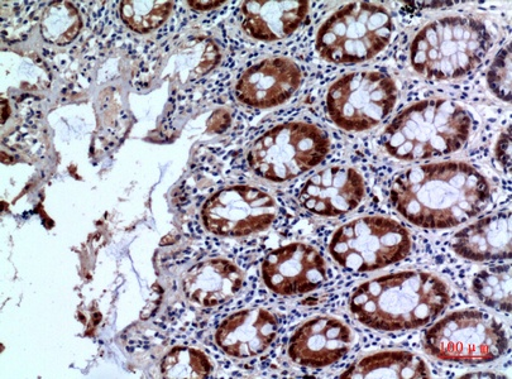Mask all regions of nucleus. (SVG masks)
Returning a JSON list of instances; mask_svg holds the SVG:
<instances>
[{"label":"nucleus","mask_w":512,"mask_h":379,"mask_svg":"<svg viewBox=\"0 0 512 379\" xmlns=\"http://www.w3.org/2000/svg\"><path fill=\"white\" fill-rule=\"evenodd\" d=\"M492 45L494 38L481 19L445 16L416 33L410 46L411 65L429 80H457L473 73Z\"/></svg>","instance_id":"4"},{"label":"nucleus","mask_w":512,"mask_h":379,"mask_svg":"<svg viewBox=\"0 0 512 379\" xmlns=\"http://www.w3.org/2000/svg\"><path fill=\"white\" fill-rule=\"evenodd\" d=\"M262 277L277 295H305L328 281V266L314 247L290 243L267 254L262 263Z\"/></svg>","instance_id":"11"},{"label":"nucleus","mask_w":512,"mask_h":379,"mask_svg":"<svg viewBox=\"0 0 512 379\" xmlns=\"http://www.w3.org/2000/svg\"><path fill=\"white\" fill-rule=\"evenodd\" d=\"M442 278L424 271H404L372 278L353 291L349 309L367 328L396 333L423 328L451 304Z\"/></svg>","instance_id":"2"},{"label":"nucleus","mask_w":512,"mask_h":379,"mask_svg":"<svg viewBox=\"0 0 512 379\" xmlns=\"http://www.w3.org/2000/svg\"><path fill=\"white\" fill-rule=\"evenodd\" d=\"M353 342V331L342 320L315 316L296 329L287 352L299 366L324 368L346 357Z\"/></svg>","instance_id":"13"},{"label":"nucleus","mask_w":512,"mask_h":379,"mask_svg":"<svg viewBox=\"0 0 512 379\" xmlns=\"http://www.w3.org/2000/svg\"><path fill=\"white\" fill-rule=\"evenodd\" d=\"M394 35V22L380 4L351 3L334 12L320 26L317 51L337 65L361 64L384 51Z\"/></svg>","instance_id":"5"},{"label":"nucleus","mask_w":512,"mask_h":379,"mask_svg":"<svg viewBox=\"0 0 512 379\" xmlns=\"http://www.w3.org/2000/svg\"><path fill=\"white\" fill-rule=\"evenodd\" d=\"M424 348L443 362L483 364L496 361L509 348L499 320L483 311H454L427 331Z\"/></svg>","instance_id":"6"},{"label":"nucleus","mask_w":512,"mask_h":379,"mask_svg":"<svg viewBox=\"0 0 512 379\" xmlns=\"http://www.w3.org/2000/svg\"><path fill=\"white\" fill-rule=\"evenodd\" d=\"M472 290L483 305L511 313V266L487 268L477 273Z\"/></svg>","instance_id":"20"},{"label":"nucleus","mask_w":512,"mask_h":379,"mask_svg":"<svg viewBox=\"0 0 512 379\" xmlns=\"http://www.w3.org/2000/svg\"><path fill=\"white\" fill-rule=\"evenodd\" d=\"M161 372L166 378H207L213 372V364L200 350L179 347L162 359Z\"/></svg>","instance_id":"22"},{"label":"nucleus","mask_w":512,"mask_h":379,"mask_svg":"<svg viewBox=\"0 0 512 379\" xmlns=\"http://www.w3.org/2000/svg\"><path fill=\"white\" fill-rule=\"evenodd\" d=\"M301 70L286 57H270L244 71L236 85L239 102L248 107L271 109L287 102L298 91Z\"/></svg>","instance_id":"14"},{"label":"nucleus","mask_w":512,"mask_h":379,"mask_svg":"<svg viewBox=\"0 0 512 379\" xmlns=\"http://www.w3.org/2000/svg\"><path fill=\"white\" fill-rule=\"evenodd\" d=\"M360 172L347 166H330L310 177L301 187L299 201L319 217L336 218L351 213L365 199Z\"/></svg>","instance_id":"12"},{"label":"nucleus","mask_w":512,"mask_h":379,"mask_svg":"<svg viewBox=\"0 0 512 379\" xmlns=\"http://www.w3.org/2000/svg\"><path fill=\"white\" fill-rule=\"evenodd\" d=\"M399 99L391 76L380 71H357L334 81L327 94V113L347 132H365L385 121Z\"/></svg>","instance_id":"9"},{"label":"nucleus","mask_w":512,"mask_h":379,"mask_svg":"<svg viewBox=\"0 0 512 379\" xmlns=\"http://www.w3.org/2000/svg\"><path fill=\"white\" fill-rule=\"evenodd\" d=\"M329 150L330 139L322 128L305 122L284 123L257 139L248 162L262 179L286 182L317 167Z\"/></svg>","instance_id":"7"},{"label":"nucleus","mask_w":512,"mask_h":379,"mask_svg":"<svg viewBox=\"0 0 512 379\" xmlns=\"http://www.w3.org/2000/svg\"><path fill=\"white\" fill-rule=\"evenodd\" d=\"M243 273L228 259L214 258L190 268L183 281L184 294L205 307L224 304L242 290Z\"/></svg>","instance_id":"18"},{"label":"nucleus","mask_w":512,"mask_h":379,"mask_svg":"<svg viewBox=\"0 0 512 379\" xmlns=\"http://www.w3.org/2000/svg\"><path fill=\"white\" fill-rule=\"evenodd\" d=\"M457 256L472 262H495L511 258V215H487L459 230L452 239Z\"/></svg>","instance_id":"16"},{"label":"nucleus","mask_w":512,"mask_h":379,"mask_svg":"<svg viewBox=\"0 0 512 379\" xmlns=\"http://www.w3.org/2000/svg\"><path fill=\"white\" fill-rule=\"evenodd\" d=\"M488 88L502 102H511V43L499 51L487 74Z\"/></svg>","instance_id":"24"},{"label":"nucleus","mask_w":512,"mask_h":379,"mask_svg":"<svg viewBox=\"0 0 512 379\" xmlns=\"http://www.w3.org/2000/svg\"><path fill=\"white\" fill-rule=\"evenodd\" d=\"M224 2H189V6L194 7V9H199V11H209V9H214L222 6Z\"/></svg>","instance_id":"27"},{"label":"nucleus","mask_w":512,"mask_h":379,"mask_svg":"<svg viewBox=\"0 0 512 379\" xmlns=\"http://www.w3.org/2000/svg\"><path fill=\"white\" fill-rule=\"evenodd\" d=\"M473 119L453 100L433 98L411 104L386 128L382 143L391 157L418 162L461 151L471 137Z\"/></svg>","instance_id":"3"},{"label":"nucleus","mask_w":512,"mask_h":379,"mask_svg":"<svg viewBox=\"0 0 512 379\" xmlns=\"http://www.w3.org/2000/svg\"><path fill=\"white\" fill-rule=\"evenodd\" d=\"M277 315L267 309H247L229 316L215 331V343L231 357H257L271 347L279 333Z\"/></svg>","instance_id":"15"},{"label":"nucleus","mask_w":512,"mask_h":379,"mask_svg":"<svg viewBox=\"0 0 512 379\" xmlns=\"http://www.w3.org/2000/svg\"><path fill=\"white\" fill-rule=\"evenodd\" d=\"M496 156L506 171L511 170V131L501 134L497 142Z\"/></svg>","instance_id":"25"},{"label":"nucleus","mask_w":512,"mask_h":379,"mask_svg":"<svg viewBox=\"0 0 512 379\" xmlns=\"http://www.w3.org/2000/svg\"><path fill=\"white\" fill-rule=\"evenodd\" d=\"M172 2H122L121 17L128 28L137 33L157 30L169 18Z\"/></svg>","instance_id":"23"},{"label":"nucleus","mask_w":512,"mask_h":379,"mask_svg":"<svg viewBox=\"0 0 512 379\" xmlns=\"http://www.w3.org/2000/svg\"><path fill=\"white\" fill-rule=\"evenodd\" d=\"M411 237L403 225L385 217H361L343 224L329 243L330 256L352 272H373L403 261Z\"/></svg>","instance_id":"8"},{"label":"nucleus","mask_w":512,"mask_h":379,"mask_svg":"<svg viewBox=\"0 0 512 379\" xmlns=\"http://www.w3.org/2000/svg\"><path fill=\"white\" fill-rule=\"evenodd\" d=\"M202 217L210 233L220 237H247L271 227L277 217V204L258 187L229 186L207 200Z\"/></svg>","instance_id":"10"},{"label":"nucleus","mask_w":512,"mask_h":379,"mask_svg":"<svg viewBox=\"0 0 512 379\" xmlns=\"http://www.w3.org/2000/svg\"><path fill=\"white\" fill-rule=\"evenodd\" d=\"M231 124V115H229L226 110H219V112L214 113L213 117L210 118L209 128L212 129L213 132H223Z\"/></svg>","instance_id":"26"},{"label":"nucleus","mask_w":512,"mask_h":379,"mask_svg":"<svg viewBox=\"0 0 512 379\" xmlns=\"http://www.w3.org/2000/svg\"><path fill=\"white\" fill-rule=\"evenodd\" d=\"M390 198L416 227L443 230L476 218L492 200L490 182L470 163L445 161L411 167L392 182Z\"/></svg>","instance_id":"1"},{"label":"nucleus","mask_w":512,"mask_h":379,"mask_svg":"<svg viewBox=\"0 0 512 379\" xmlns=\"http://www.w3.org/2000/svg\"><path fill=\"white\" fill-rule=\"evenodd\" d=\"M83 21L78 9L69 2L52 3L41 21L42 37L57 46L69 45L78 37Z\"/></svg>","instance_id":"21"},{"label":"nucleus","mask_w":512,"mask_h":379,"mask_svg":"<svg viewBox=\"0 0 512 379\" xmlns=\"http://www.w3.org/2000/svg\"><path fill=\"white\" fill-rule=\"evenodd\" d=\"M309 11L308 2H244L243 31L258 41H282L304 25Z\"/></svg>","instance_id":"17"},{"label":"nucleus","mask_w":512,"mask_h":379,"mask_svg":"<svg viewBox=\"0 0 512 379\" xmlns=\"http://www.w3.org/2000/svg\"><path fill=\"white\" fill-rule=\"evenodd\" d=\"M430 368L420 355L408 350H385L354 362L341 378H429Z\"/></svg>","instance_id":"19"}]
</instances>
